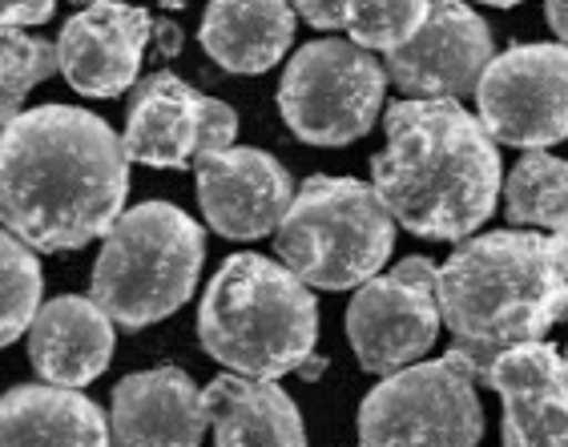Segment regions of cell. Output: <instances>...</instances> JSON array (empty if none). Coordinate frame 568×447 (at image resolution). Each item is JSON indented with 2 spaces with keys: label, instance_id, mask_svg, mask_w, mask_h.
Instances as JSON below:
<instances>
[{
  "label": "cell",
  "instance_id": "obj_3",
  "mask_svg": "<svg viewBox=\"0 0 568 447\" xmlns=\"http://www.w3.org/2000/svg\"><path fill=\"white\" fill-rule=\"evenodd\" d=\"M568 242L565 234L493 230L459 242L436 274L439 323L471 363L480 383L488 363L520 343H540L565 318Z\"/></svg>",
  "mask_w": 568,
  "mask_h": 447
},
{
  "label": "cell",
  "instance_id": "obj_6",
  "mask_svg": "<svg viewBox=\"0 0 568 447\" xmlns=\"http://www.w3.org/2000/svg\"><path fill=\"white\" fill-rule=\"evenodd\" d=\"M395 222L355 177H306L274 230V254L311 291H359L383 271Z\"/></svg>",
  "mask_w": 568,
  "mask_h": 447
},
{
  "label": "cell",
  "instance_id": "obj_24",
  "mask_svg": "<svg viewBox=\"0 0 568 447\" xmlns=\"http://www.w3.org/2000/svg\"><path fill=\"white\" fill-rule=\"evenodd\" d=\"M427 0H399V4H351L347 33L351 44L363 53H395L412 41L419 24L427 21Z\"/></svg>",
  "mask_w": 568,
  "mask_h": 447
},
{
  "label": "cell",
  "instance_id": "obj_17",
  "mask_svg": "<svg viewBox=\"0 0 568 447\" xmlns=\"http://www.w3.org/2000/svg\"><path fill=\"white\" fill-rule=\"evenodd\" d=\"M113 359V323L93 298L61 295L29 323V363L49 387H85Z\"/></svg>",
  "mask_w": 568,
  "mask_h": 447
},
{
  "label": "cell",
  "instance_id": "obj_9",
  "mask_svg": "<svg viewBox=\"0 0 568 447\" xmlns=\"http://www.w3.org/2000/svg\"><path fill=\"white\" fill-rule=\"evenodd\" d=\"M476 121L496 145L548 150L568 133L565 44H516L493 57L476 81Z\"/></svg>",
  "mask_w": 568,
  "mask_h": 447
},
{
  "label": "cell",
  "instance_id": "obj_23",
  "mask_svg": "<svg viewBox=\"0 0 568 447\" xmlns=\"http://www.w3.org/2000/svg\"><path fill=\"white\" fill-rule=\"evenodd\" d=\"M57 73V44L33 33H0V133L24 113L33 85Z\"/></svg>",
  "mask_w": 568,
  "mask_h": 447
},
{
  "label": "cell",
  "instance_id": "obj_12",
  "mask_svg": "<svg viewBox=\"0 0 568 447\" xmlns=\"http://www.w3.org/2000/svg\"><path fill=\"white\" fill-rule=\"evenodd\" d=\"M496 57V41L488 24L464 4H432L427 21L412 41L399 44L383 61V77L404 93V101H456L476 93V81Z\"/></svg>",
  "mask_w": 568,
  "mask_h": 447
},
{
  "label": "cell",
  "instance_id": "obj_2",
  "mask_svg": "<svg viewBox=\"0 0 568 447\" xmlns=\"http://www.w3.org/2000/svg\"><path fill=\"white\" fill-rule=\"evenodd\" d=\"M372 177L392 222L416 238L459 242L496 214L500 150L456 101H395Z\"/></svg>",
  "mask_w": 568,
  "mask_h": 447
},
{
  "label": "cell",
  "instance_id": "obj_25",
  "mask_svg": "<svg viewBox=\"0 0 568 447\" xmlns=\"http://www.w3.org/2000/svg\"><path fill=\"white\" fill-rule=\"evenodd\" d=\"M53 4H0V33H21L53 17Z\"/></svg>",
  "mask_w": 568,
  "mask_h": 447
},
{
  "label": "cell",
  "instance_id": "obj_8",
  "mask_svg": "<svg viewBox=\"0 0 568 447\" xmlns=\"http://www.w3.org/2000/svg\"><path fill=\"white\" fill-rule=\"evenodd\" d=\"M383 61L339 37L303 44L278 81V113L306 145H351L383 113Z\"/></svg>",
  "mask_w": 568,
  "mask_h": 447
},
{
  "label": "cell",
  "instance_id": "obj_4",
  "mask_svg": "<svg viewBox=\"0 0 568 447\" xmlns=\"http://www.w3.org/2000/svg\"><path fill=\"white\" fill-rule=\"evenodd\" d=\"M315 295L266 254H230L197 306V343L246 379H283L315 355Z\"/></svg>",
  "mask_w": 568,
  "mask_h": 447
},
{
  "label": "cell",
  "instance_id": "obj_19",
  "mask_svg": "<svg viewBox=\"0 0 568 447\" xmlns=\"http://www.w3.org/2000/svg\"><path fill=\"white\" fill-rule=\"evenodd\" d=\"M202 404L219 447H306L303 415L274 379L219 375Z\"/></svg>",
  "mask_w": 568,
  "mask_h": 447
},
{
  "label": "cell",
  "instance_id": "obj_5",
  "mask_svg": "<svg viewBox=\"0 0 568 447\" xmlns=\"http://www.w3.org/2000/svg\"><path fill=\"white\" fill-rule=\"evenodd\" d=\"M206 262V234L186 210L142 202L105 234L89 298L110 323L142 331L190 303Z\"/></svg>",
  "mask_w": 568,
  "mask_h": 447
},
{
  "label": "cell",
  "instance_id": "obj_26",
  "mask_svg": "<svg viewBox=\"0 0 568 447\" xmlns=\"http://www.w3.org/2000/svg\"><path fill=\"white\" fill-rule=\"evenodd\" d=\"M295 17L311 21V29H347L351 4H295Z\"/></svg>",
  "mask_w": 568,
  "mask_h": 447
},
{
  "label": "cell",
  "instance_id": "obj_13",
  "mask_svg": "<svg viewBox=\"0 0 568 447\" xmlns=\"http://www.w3.org/2000/svg\"><path fill=\"white\" fill-rule=\"evenodd\" d=\"M194 170L197 202H202L206 222L222 238L239 242L274 234L298 190L278 158H271L266 150H251V145L210 153Z\"/></svg>",
  "mask_w": 568,
  "mask_h": 447
},
{
  "label": "cell",
  "instance_id": "obj_28",
  "mask_svg": "<svg viewBox=\"0 0 568 447\" xmlns=\"http://www.w3.org/2000/svg\"><path fill=\"white\" fill-rule=\"evenodd\" d=\"M545 17H548V24H552V37H557V44H565V37H568V9L560 4V0H552L545 9Z\"/></svg>",
  "mask_w": 568,
  "mask_h": 447
},
{
  "label": "cell",
  "instance_id": "obj_10",
  "mask_svg": "<svg viewBox=\"0 0 568 447\" xmlns=\"http://www.w3.org/2000/svg\"><path fill=\"white\" fill-rule=\"evenodd\" d=\"M436 274V262L416 254L355 291L347 306V338L363 372L395 375L432 351L439 335Z\"/></svg>",
  "mask_w": 568,
  "mask_h": 447
},
{
  "label": "cell",
  "instance_id": "obj_20",
  "mask_svg": "<svg viewBox=\"0 0 568 447\" xmlns=\"http://www.w3.org/2000/svg\"><path fill=\"white\" fill-rule=\"evenodd\" d=\"M295 9L263 0V4H210L197 29V41L226 73H266L291 53L295 41Z\"/></svg>",
  "mask_w": 568,
  "mask_h": 447
},
{
  "label": "cell",
  "instance_id": "obj_14",
  "mask_svg": "<svg viewBox=\"0 0 568 447\" xmlns=\"http://www.w3.org/2000/svg\"><path fill=\"white\" fill-rule=\"evenodd\" d=\"M150 12L125 4H89L69 17L57 37V73L81 98H118L138 85L145 44H150Z\"/></svg>",
  "mask_w": 568,
  "mask_h": 447
},
{
  "label": "cell",
  "instance_id": "obj_11",
  "mask_svg": "<svg viewBox=\"0 0 568 447\" xmlns=\"http://www.w3.org/2000/svg\"><path fill=\"white\" fill-rule=\"evenodd\" d=\"M234 133L239 113L226 101L194 93L182 77L158 69L130 89L121 150L153 170H194L210 153L230 150Z\"/></svg>",
  "mask_w": 568,
  "mask_h": 447
},
{
  "label": "cell",
  "instance_id": "obj_1",
  "mask_svg": "<svg viewBox=\"0 0 568 447\" xmlns=\"http://www.w3.org/2000/svg\"><path fill=\"white\" fill-rule=\"evenodd\" d=\"M130 194V158L101 118L37 105L0 133V230L29 251H81L110 234Z\"/></svg>",
  "mask_w": 568,
  "mask_h": 447
},
{
  "label": "cell",
  "instance_id": "obj_18",
  "mask_svg": "<svg viewBox=\"0 0 568 447\" xmlns=\"http://www.w3.org/2000/svg\"><path fill=\"white\" fill-rule=\"evenodd\" d=\"M0 447H110V419L81 392L24 383L0 395Z\"/></svg>",
  "mask_w": 568,
  "mask_h": 447
},
{
  "label": "cell",
  "instance_id": "obj_22",
  "mask_svg": "<svg viewBox=\"0 0 568 447\" xmlns=\"http://www.w3.org/2000/svg\"><path fill=\"white\" fill-rule=\"evenodd\" d=\"M41 291L44 278L37 254L12 238L9 230H0V351L29 331L41 311Z\"/></svg>",
  "mask_w": 568,
  "mask_h": 447
},
{
  "label": "cell",
  "instance_id": "obj_15",
  "mask_svg": "<svg viewBox=\"0 0 568 447\" xmlns=\"http://www.w3.org/2000/svg\"><path fill=\"white\" fill-rule=\"evenodd\" d=\"M504 399V447H568V367L552 343H520L480 375Z\"/></svg>",
  "mask_w": 568,
  "mask_h": 447
},
{
  "label": "cell",
  "instance_id": "obj_7",
  "mask_svg": "<svg viewBox=\"0 0 568 447\" xmlns=\"http://www.w3.org/2000/svg\"><path fill=\"white\" fill-rule=\"evenodd\" d=\"M480 439L476 375L459 351L383 375L359 407V447H480Z\"/></svg>",
  "mask_w": 568,
  "mask_h": 447
},
{
  "label": "cell",
  "instance_id": "obj_16",
  "mask_svg": "<svg viewBox=\"0 0 568 447\" xmlns=\"http://www.w3.org/2000/svg\"><path fill=\"white\" fill-rule=\"evenodd\" d=\"M206 427L202 392L178 367L125 375L113 387L110 447H197Z\"/></svg>",
  "mask_w": 568,
  "mask_h": 447
},
{
  "label": "cell",
  "instance_id": "obj_21",
  "mask_svg": "<svg viewBox=\"0 0 568 447\" xmlns=\"http://www.w3.org/2000/svg\"><path fill=\"white\" fill-rule=\"evenodd\" d=\"M504 214L513 230H548L565 234L568 226V165L548 150L525 153L504 177Z\"/></svg>",
  "mask_w": 568,
  "mask_h": 447
},
{
  "label": "cell",
  "instance_id": "obj_27",
  "mask_svg": "<svg viewBox=\"0 0 568 447\" xmlns=\"http://www.w3.org/2000/svg\"><path fill=\"white\" fill-rule=\"evenodd\" d=\"M150 37L158 41V49H162V57H178V49H182V29L170 21H158L153 17L150 21Z\"/></svg>",
  "mask_w": 568,
  "mask_h": 447
},
{
  "label": "cell",
  "instance_id": "obj_29",
  "mask_svg": "<svg viewBox=\"0 0 568 447\" xmlns=\"http://www.w3.org/2000/svg\"><path fill=\"white\" fill-rule=\"evenodd\" d=\"M323 372H327V359H315V355H306L303 367H298L295 375H306V379H315V375H323Z\"/></svg>",
  "mask_w": 568,
  "mask_h": 447
}]
</instances>
